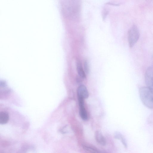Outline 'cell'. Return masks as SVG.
<instances>
[{
  "mask_svg": "<svg viewBox=\"0 0 153 153\" xmlns=\"http://www.w3.org/2000/svg\"><path fill=\"white\" fill-rule=\"evenodd\" d=\"M120 140L121 141L122 143L123 144V145L126 148H127V144L126 141L124 137Z\"/></svg>",
  "mask_w": 153,
  "mask_h": 153,
  "instance_id": "12",
  "label": "cell"
},
{
  "mask_svg": "<svg viewBox=\"0 0 153 153\" xmlns=\"http://www.w3.org/2000/svg\"><path fill=\"white\" fill-rule=\"evenodd\" d=\"M83 148L85 150L91 153H101L96 149L90 146H84Z\"/></svg>",
  "mask_w": 153,
  "mask_h": 153,
  "instance_id": "9",
  "label": "cell"
},
{
  "mask_svg": "<svg viewBox=\"0 0 153 153\" xmlns=\"http://www.w3.org/2000/svg\"><path fill=\"white\" fill-rule=\"evenodd\" d=\"M114 137L115 139L120 140L123 136L119 132H116L114 133Z\"/></svg>",
  "mask_w": 153,
  "mask_h": 153,
  "instance_id": "10",
  "label": "cell"
},
{
  "mask_svg": "<svg viewBox=\"0 0 153 153\" xmlns=\"http://www.w3.org/2000/svg\"><path fill=\"white\" fill-rule=\"evenodd\" d=\"M9 120L8 114L6 112L2 111L0 112V124H6Z\"/></svg>",
  "mask_w": 153,
  "mask_h": 153,
  "instance_id": "7",
  "label": "cell"
},
{
  "mask_svg": "<svg viewBox=\"0 0 153 153\" xmlns=\"http://www.w3.org/2000/svg\"><path fill=\"white\" fill-rule=\"evenodd\" d=\"M78 100L79 107L80 115L82 120H86L88 117L87 111L84 106V99L79 98Z\"/></svg>",
  "mask_w": 153,
  "mask_h": 153,
  "instance_id": "4",
  "label": "cell"
},
{
  "mask_svg": "<svg viewBox=\"0 0 153 153\" xmlns=\"http://www.w3.org/2000/svg\"><path fill=\"white\" fill-rule=\"evenodd\" d=\"M95 137L96 141L102 146L106 144V140L101 133L99 131H97L95 133Z\"/></svg>",
  "mask_w": 153,
  "mask_h": 153,
  "instance_id": "6",
  "label": "cell"
},
{
  "mask_svg": "<svg viewBox=\"0 0 153 153\" xmlns=\"http://www.w3.org/2000/svg\"><path fill=\"white\" fill-rule=\"evenodd\" d=\"M84 67L85 70L87 73H88L89 72V67L88 62L85 60L84 62Z\"/></svg>",
  "mask_w": 153,
  "mask_h": 153,
  "instance_id": "11",
  "label": "cell"
},
{
  "mask_svg": "<svg viewBox=\"0 0 153 153\" xmlns=\"http://www.w3.org/2000/svg\"><path fill=\"white\" fill-rule=\"evenodd\" d=\"M76 68L79 75L82 78L86 77V75L83 69L82 64L79 61H77L76 63Z\"/></svg>",
  "mask_w": 153,
  "mask_h": 153,
  "instance_id": "8",
  "label": "cell"
},
{
  "mask_svg": "<svg viewBox=\"0 0 153 153\" xmlns=\"http://www.w3.org/2000/svg\"><path fill=\"white\" fill-rule=\"evenodd\" d=\"M152 58H153V55Z\"/></svg>",
  "mask_w": 153,
  "mask_h": 153,
  "instance_id": "13",
  "label": "cell"
},
{
  "mask_svg": "<svg viewBox=\"0 0 153 153\" xmlns=\"http://www.w3.org/2000/svg\"><path fill=\"white\" fill-rule=\"evenodd\" d=\"M141 100L143 104L149 108H153V91L147 87H143L139 89Z\"/></svg>",
  "mask_w": 153,
  "mask_h": 153,
  "instance_id": "1",
  "label": "cell"
},
{
  "mask_svg": "<svg viewBox=\"0 0 153 153\" xmlns=\"http://www.w3.org/2000/svg\"><path fill=\"white\" fill-rule=\"evenodd\" d=\"M140 32L137 27L133 25L129 29L128 32V40L130 47H132L139 39Z\"/></svg>",
  "mask_w": 153,
  "mask_h": 153,
  "instance_id": "2",
  "label": "cell"
},
{
  "mask_svg": "<svg viewBox=\"0 0 153 153\" xmlns=\"http://www.w3.org/2000/svg\"><path fill=\"white\" fill-rule=\"evenodd\" d=\"M78 97L82 98L83 99H86L88 97L89 94L88 90L84 85H80L77 90Z\"/></svg>",
  "mask_w": 153,
  "mask_h": 153,
  "instance_id": "5",
  "label": "cell"
},
{
  "mask_svg": "<svg viewBox=\"0 0 153 153\" xmlns=\"http://www.w3.org/2000/svg\"><path fill=\"white\" fill-rule=\"evenodd\" d=\"M145 80L147 87L153 91V65L149 67L146 70Z\"/></svg>",
  "mask_w": 153,
  "mask_h": 153,
  "instance_id": "3",
  "label": "cell"
}]
</instances>
